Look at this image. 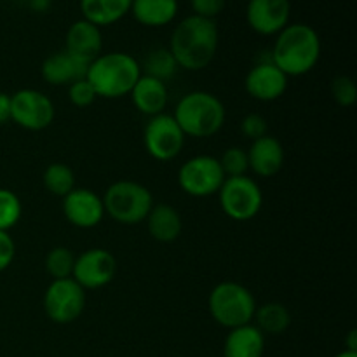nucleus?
<instances>
[{"label":"nucleus","instance_id":"2eb2a0df","mask_svg":"<svg viewBox=\"0 0 357 357\" xmlns=\"http://www.w3.org/2000/svg\"><path fill=\"white\" fill-rule=\"evenodd\" d=\"M244 87L253 100L271 103V101L284 96L286 89H288V77L271 59H267V61L257 63L248 72Z\"/></svg>","mask_w":357,"mask_h":357},{"label":"nucleus","instance_id":"ddd939ff","mask_svg":"<svg viewBox=\"0 0 357 357\" xmlns=\"http://www.w3.org/2000/svg\"><path fill=\"white\" fill-rule=\"evenodd\" d=\"M291 0H248L246 21L251 30L264 37L278 35L289 24Z\"/></svg>","mask_w":357,"mask_h":357},{"label":"nucleus","instance_id":"dca6fc26","mask_svg":"<svg viewBox=\"0 0 357 357\" xmlns=\"http://www.w3.org/2000/svg\"><path fill=\"white\" fill-rule=\"evenodd\" d=\"M65 51L89 65L103 51L101 28L86 20H77L75 23L70 24L65 35Z\"/></svg>","mask_w":357,"mask_h":357},{"label":"nucleus","instance_id":"a878e982","mask_svg":"<svg viewBox=\"0 0 357 357\" xmlns=\"http://www.w3.org/2000/svg\"><path fill=\"white\" fill-rule=\"evenodd\" d=\"M42 183L49 194L63 199L75 188V173L66 164L52 162L45 167L42 174Z\"/></svg>","mask_w":357,"mask_h":357},{"label":"nucleus","instance_id":"393cba45","mask_svg":"<svg viewBox=\"0 0 357 357\" xmlns=\"http://www.w3.org/2000/svg\"><path fill=\"white\" fill-rule=\"evenodd\" d=\"M139 66H142L143 75L153 77V79L160 80L164 84L169 82L176 75L178 70H180L167 47H157L153 51H150L146 54L145 63Z\"/></svg>","mask_w":357,"mask_h":357},{"label":"nucleus","instance_id":"9d476101","mask_svg":"<svg viewBox=\"0 0 357 357\" xmlns=\"http://www.w3.org/2000/svg\"><path fill=\"white\" fill-rule=\"evenodd\" d=\"M185 138L187 136L183 135L173 115L166 112L150 117L143 131V145L146 153L159 162H169L176 159L183 150Z\"/></svg>","mask_w":357,"mask_h":357},{"label":"nucleus","instance_id":"0eeeda50","mask_svg":"<svg viewBox=\"0 0 357 357\" xmlns=\"http://www.w3.org/2000/svg\"><path fill=\"white\" fill-rule=\"evenodd\" d=\"M218 199L223 213L234 222H250L264 206V192L260 185L248 174L225 178L218 190Z\"/></svg>","mask_w":357,"mask_h":357},{"label":"nucleus","instance_id":"5701e85b","mask_svg":"<svg viewBox=\"0 0 357 357\" xmlns=\"http://www.w3.org/2000/svg\"><path fill=\"white\" fill-rule=\"evenodd\" d=\"M132 0H79L82 20L98 28L112 26L126 17L131 10Z\"/></svg>","mask_w":357,"mask_h":357},{"label":"nucleus","instance_id":"bb28decb","mask_svg":"<svg viewBox=\"0 0 357 357\" xmlns=\"http://www.w3.org/2000/svg\"><path fill=\"white\" fill-rule=\"evenodd\" d=\"M73 265H75V255L65 246L52 248V250L45 255L44 267L47 275L52 278V281L72 278Z\"/></svg>","mask_w":357,"mask_h":357},{"label":"nucleus","instance_id":"f8f14e48","mask_svg":"<svg viewBox=\"0 0 357 357\" xmlns=\"http://www.w3.org/2000/svg\"><path fill=\"white\" fill-rule=\"evenodd\" d=\"M117 274V260L103 248H91L75 257L72 279L86 291L101 289L114 281Z\"/></svg>","mask_w":357,"mask_h":357},{"label":"nucleus","instance_id":"f3484780","mask_svg":"<svg viewBox=\"0 0 357 357\" xmlns=\"http://www.w3.org/2000/svg\"><path fill=\"white\" fill-rule=\"evenodd\" d=\"M246 152L250 171H253L260 178L275 176L284 166V146L275 136L267 135L264 138L255 139Z\"/></svg>","mask_w":357,"mask_h":357},{"label":"nucleus","instance_id":"7c9ffc66","mask_svg":"<svg viewBox=\"0 0 357 357\" xmlns=\"http://www.w3.org/2000/svg\"><path fill=\"white\" fill-rule=\"evenodd\" d=\"M68 100L73 107L87 108L98 100V96L94 93L93 86L86 79H80L68 86Z\"/></svg>","mask_w":357,"mask_h":357},{"label":"nucleus","instance_id":"6e6552de","mask_svg":"<svg viewBox=\"0 0 357 357\" xmlns=\"http://www.w3.org/2000/svg\"><path fill=\"white\" fill-rule=\"evenodd\" d=\"M225 181L220 160L213 155H195L185 160L178 171V185L187 195L195 199L218 194Z\"/></svg>","mask_w":357,"mask_h":357},{"label":"nucleus","instance_id":"b1692460","mask_svg":"<svg viewBox=\"0 0 357 357\" xmlns=\"http://www.w3.org/2000/svg\"><path fill=\"white\" fill-rule=\"evenodd\" d=\"M253 324L264 335H282L291 324V314L282 303L267 302L264 305H257Z\"/></svg>","mask_w":357,"mask_h":357},{"label":"nucleus","instance_id":"72a5a7b5","mask_svg":"<svg viewBox=\"0 0 357 357\" xmlns=\"http://www.w3.org/2000/svg\"><path fill=\"white\" fill-rule=\"evenodd\" d=\"M14 257H16V244H14L13 237L9 236V232L0 230V272L10 267Z\"/></svg>","mask_w":357,"mask_h":357},{"label":"nucleus","instance_id":"c756f323","mask_svg":"<svg viewBox=\"0 0 357 357\" xmlns=\"http://www.w3.org/2000/svg\"><path fill=\"white\" fill-rule=\"evenodd\" d=\"M331 96L340 107H352L357 101L356 82L349 75L335 77L333 82H331Z\"/></svg>","mask_w":357,"mask_h":357},{"label":"nucleus","instance_id":"4468645a","mask_svg":"<svg viewBox=\"0 0 357 357\" xmlns=\"http://www.w3.org/2000/svg\"><path fill=\"white\" fill-rule=\"evenodd\" d=\"M63 215L77 229H94L105 218L103 199L89 188H73L63 197Z\"/></svg>","mask_w":357,"mask_h":357},{"label":"nucleus","instance_id":"e433bc0d","mask_svg":"<svg viewBox=\"0 0 357 357\" xmlns=\"http://www.w3.org/2000/svg\"><path fill=\"white\" fill-rule=\"evenodd\" d=\"M49 2H51V0H30V6L37 10H45Z\"/></svg>","mask_w":357,"mask_h":357},{"label":"nucleus","instance_id":"423d86ee","mask_svg":"<svg viewBox=\"0 0 357 357\" xmlns=\"http://www.w3.org/2000/svg\"><path fill=\"white\" fill-rule=\"evenodd\" d=\"M209 314L220 326L227 330L253 323L257 300L244 284L234 281L218 282L208 298Z\"/></svg>","mask_w":357,"mask_h":357},{"label":"nucleus","instance_id":"c85d7f7f","mask_svg":"<svg viewBox=\"0 0 357 357\" xmlns=\"http://www.w3.org/2000/svg\"><path fill=\"white\" fill-rule=\"evenodd\" d=\"M220 166H222L225 178L244 176L250 171L248 164V152L241 146H230L220 157Z\"/></svg>","mask_w":357,"mask_h":357},{"label":"nucleus","instance_id":"473e14b6","mask_svg":"<svg viewBox=\"0 0 357 357\" xmlns=\"http://www.w3.org/2000/svg\"><path fill=\"white\" fill-rule=\"evenodd\" d=\"M227 0H190V7L195 16L206 17V20H215L222 10L225 9Z\"/></svg>","mask_w":357,"mask_h":357},{"label":"nucleus","instance_id":"a211bd4d","mask_svg":"<svg viewBox=\"0 0 357 357\" xmlns=\"http://www.w3.org/2000/svg\"><path fill=\"white\" fill-rule=\"evenodd\" d=\"M87 63L73 58L72 54L63 49V51L52 52L51 56L44 59L40 66V75L49 86L61 87L77 82L80 79H86Z\"/></svg>","mask_w":357,"mask_h":357},{"label":"nucleus","instance_id":"4be33fe9","mask_svg":"<svg viewBox=\"0 0 357 357\" xmlns=\"http://www.w3.org/2000/svg\"><path fill=\"white\" fill-rule=\"evenodd\" d=\"M178 9V0H132L129 14L143 26L160 28L176 20Z\"/></svg>","mask_w":357,"mask_h":357},{"label":"nucleus","instance_id":"20e7f679","mask_svg":"<svg viewBox=\"0 0 357 357\" xmlns=\"http://www.w3.org/2000/svg\"><path fill=\"white\" fill-rule=\"evenodd\" d=\"M185 136L211 138L225 126L227 110L218 96L208 91H192L180 101L173 114Z\"/></svg>","mask_w":357,"mask_h":357},{"label":"nucleus","instance_id":"2f4dec72","mask_svg":"<svg viewBox=\"0 0 357 357\" xmlns=\"http://www.w3.org/2000/svg\"><path fill=\"white\" fill-rule=\"evenodd\" d=\"M268 124L267 119L260 114H248L246 117L241 121V132H243L244 138H248L250 142H255L258 138H264L268 135Z\"/></svg>","mask_w":357,"mask_h":357},{"label":"nucleus","instance_id":"9b49d317","mask_svg":"<svg viewBox=\"0 0 357 357\" xmlns=\"http://www.w3.org/2000/svg\"><path fill=\"white\" fill-rule=\"evenodd\" d=\"M56 108L47 94L37 89H20L10 94V121L26 131H44L54 122Z\"/></svg>","mask_w":357,"mask_h":357},{"label":"nucleus","instance_id":"6ab92c4d","mask_svg":"<svg viewBox=\"0 0 357 357\" xmlns=\"http://www.w3.org/2000/svg\"><path fill=\"white\" fill-rule=\"evenodd\" d=\"M132 105L139 114L146 115V117H155V115L164 114L167 107V100H169V93H167V86L160 80L153 79V77L143 75L135 84L132 91L129 93Z\"/></svg>","mask_w":357,"mask_h":357},{"label":"nucleus","instance_id":"f03ea898","mask_svg":"<svg viewBox=\"0 0 357 357\" xmlns=\"http://www.w3.org/2000/svg\"><path fill=\"white\" fill-rule=\"evenodd\" d=\"M321 37L310 24L289 23L275 35L271 61L286 77H302L312 72L321 59Z\"/></svg>","mask_w":357,"mask_h":357},{"label":"nucleus","instance_id":"1a4fd4ad","mask_svg":"<svg viewBox=\"0 0 357 357\" xmlns=\"http://www.w3.org/2000/svg\"><path fill=\"white\" fill-rule=\"evenodd\" d=\"M42 305L45 316L52 323L70 324L79 319L86 309V289L72 278L51 281L45 288Z\"/></svg>","mask_w":357,"mask_h":357},{"label":"nucleus","instance_id":"f257e3e1","mask_svg":"<svg viewBox=\"0 0 357 357\" xmlns=\"http://www.w3.org/2000/svg\"><path fill=\"white\" fill-rule=\"evenodd\" d=\"M218 44L220 33L215 20L190 14L174 26L167 49L173 54L178 68L201 72L211 65L218 52Z\"/></svg>","mask_w":357,"mask_h":357},{"label":"nucleus","instance_id":"7ed1b4c3","mask_svg":"<svg viewBox=\"0 0 357 357\" xmlns=\"http://www.w3.org/2000/svg\"><path fill=\"white\" fill-rule=\"evenodd\" d=\"M142 77V66L135 56L128 52H101L89 63L86 80L93 86L98 98L119 100L129 96L135 84Z\"/></svg>","mask_w":357,"mask_h":357},{"label":"nucleus","instance_id":"c9c22d12","mask_svg":"<svg viewBox=\"0 0 357 357\" xmlns=\"http://www.w3.org/2000/svg\"><path fill=\"white\" fill-rule=\"evenodd\" d=\"M347 351H354V352H357V331H356V330L349 331V337H347Z\"/></svg>","mask_w":357,"mask_h":357},{"label":"nucleus","instance_id":"39448f33","mask_svg":"<svg viewBox=\"0 0 357 357\" xmlns=\"http://www.w3.org/2000/svg\"><path fill=\"white\" fill-rule=\"evenodd\" d=\"M105 215L121 225H139L146 220L155 204L153 195L145 185L132 180L114 181L103 197Z\"/></svg>","mask_w":357,"mask_h":357},{"label":"nucleus","instance_id":"cd10ccee","mask_svg":"<svg viewBox=\"0 0 357 357\" xmlns=\"http://www.w3.org/2000/svg\"><path fill=\"white\" fill-rule=\"evenodd\" d=\"M23 215L20 197L9 188H0V230L9 232L17 225Z\"/></svg>","mask_w":357,"mask_h":357},{"label":"nucleus","instance_id":"4c0bfd02","mask_svg":"<svg viewBox=\"0 0 357 357\" xmlns=\"http://www.w3.org/2000/svg\"><path fill=\"white\" fill-rule=\"evenodd\" d=\"M335 357H357V352H354V351H347V349H345V351L338 352V354L335 356Z\"/></svg>","mask_w":357,"mask_h":357},{"label":"nucleus","instance_id":"412c9836","mask_svg":"<svg viewBox=\"0 0 357 357\" xmlns=\"http://www.w3.org/2000/svg\"><path fill=\"white\" fill-rule=\"evenodd\" d=\"M265 335L251 324L229 330L223 342V357H264Z\"/></svg>","mask_w":357,"mask_h":357},{"label":"nucleus","instance_id":"aec40b11","mask_svg":"<svg viewBox=\"0 0 357 357\" xmlns=\"http://www.w3.org/2000/svg\"><path fill=\"white\" fill-rule=\"evenodd\" d=\"M145 223L152 239L162 244L174 243L181 236V230H183L180 213L171 204H166V202L153 204Z\"/></svg>","mask_w":357,"mask_h":357},{"label":"nucleus","instance_id":"f704fd0d","mask_svg":"<svg viewBox=\"0 0 357 357\" xmlns=\"http://www.w3.org/2000/svg\"><path fill=\"white\" fill-rule=\"evenodd\" d=\"M10 121V94L0 93V126Z\"/></svg>","mask_w":357,"mask_h":357}]
</instances>
